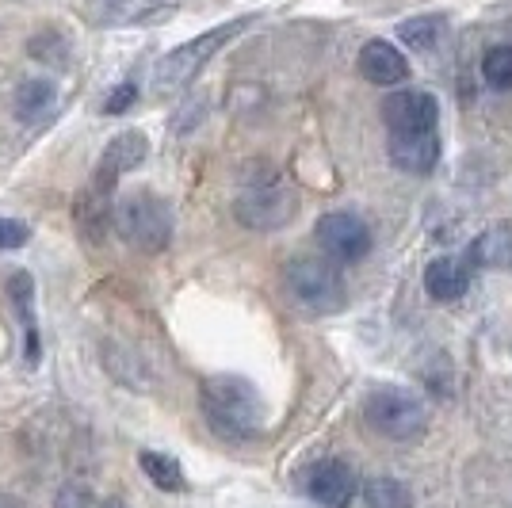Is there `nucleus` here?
Wrapping results in <instances>:
<instances>
[{"instance_id":"nucleus-4","label":"nucleus","mask_w":512,"mask_h":508,"mask_svg":"<svg viewBox=\"0 0 512 508\" xmlns=\"http://www.w3.org/2000/svg\"><path fill=\"white\" fill-rule=\"evenodd\" d=\"M115 230H119V237H123L127 245H134V249H142V253H161L172 237L169 203L150 195V191H138V195H130V199H123V203L115 207Z\"/></svg>"},{"instance_id":"nucleus-17","label":"nucleus","mask_w":512,"mask_h":508,"mask_svg":"<svg viewBox=\"0 0 512 508\" xmlns=\"http://www.w3.org/2000/svg\"><path fill=\"white\" fill-rule=\"evenodd\" d=\"M138 463H142L146 478H150L157 489H169V493H180V489H184V470H180V463H176L172 455H161V451H142V455H138Z\"/></svg>"},{"instance_id":"nucleus-26","label":"nucleus","mask_w":512,"mask_h":508,"mask_svg":"<svg viewBox=\"0 0 512 508\" xmlns=\"http://www.w3.org/2000/svg\"><path fill=\"white\" fill-rule=\"evenodd\" d=\"M115 4H130V0H115ZM134 4H138V0H134Z\"/></svg>"},{"instance_id":"nucleus-21","label":"nucleus","mask_w":512,"mask_h":508,"mask_svg":"<svg viewBox=\"0 0 512 508\" xmlns=\"http://www.w3.org/2000/svg\"><path fill=\"white\" fill-rule=\"evenodd\" d=\"M31 241V230L16 218H0V249H23Z\"/></svg>"},{"instance_id":"nucleus-12","label":"nucleus","mask_w":512,"mask_h":508,"mask_svg":"<svg viewBox=\"0 0 512 508\" xmlns=\"http://www.w3.org/2000/svg\"><path fill=\"white\" fill-rule=\"evenodd\" d=\"M425 291L436 302H459L470 291V260L467 256H436L425 268Z\"/></svg>"},{"instance_id":"nucleus-7","label":"nucleus","mask_w":512,"mask_h":508,"mask_svg":"<svg viewBox=\"0 0 512 508\" xmlns=\"http://www.w3.org/2000/svg\"><path fill=\"white\" fill-rule=\"evenodd\" d=\"M383 119L390 134H432L436 119H440V104L432 92L421 88H402V92H390L383 104Z\"/></svg>"},{"instance_id":"nucleus-8","label":"nucleus","mask_w":512,"mask_h":508,"mask_svg":"<svg viewBox=\"0 0 512 508\" xmlns=\"http://www.w3.org/2000/svg\"><path fill=\"white\" fill-rule=\"evenodd\" d=\"M234 211L249 230H279L295 214V195L283 188H256L237 199Z\"/></svg>"},{"instance_id":"nucleus-16","label":"nucleus","mask_w":512,"mask_h":508,"mask_svg":"<svg viewBox=\"0 0 512 508\" xmlns=\"http://www.w3.org/2000/svg\"><path fill=\"white\" fill-rule=\"evenodd\" d=\"M54 100H58V92H54L50 81H23L16 88V115L23 123H39L43 115H50Z\"/></svg>"},{"instance_id":"nucleus-2","label":"nucleus","mask_w":512,"mask_h":508,"mask_svg":"<svg viewBox=\"0 0 512 508\" xmlns=\"http://www.w3.org/2000/svg\"><path fill=\"white\" fill-rule=\"evenodd\" d=\"M249 23H256V16H241V20L222 23V27H214V31H207V35L192 39V43L169 50V54L157 62V69H153V85L161 88V92H176V88L192 85L195 73L211 62L222 46L234 43L237 35L249 27Z\"/></svg>"},{"instance_id":"nucleus-10","label":"nucleus","mask_w":512,"mask_h":508,"mask_svg":"<svg viewBox=\"0 0 512 508\" xmlns=\"http://www.w3.org/2000/svg\"><path fill=\"white\" fill-rule=\"evenodd\" d=\"M150 153V142L142 130H123L107 142L104 157H100V169H96V191H111L119 184L123 172H134Z\"/></svg>"},{"instance_id":"nucleus-19","label":"nucleus","mask_w":512,"mask_h":508,"mask_svg":"<svg viewBox=\"0 0 512 508\" xmlns=\"http://www.w3.org/2000/svg\"><path fill=\"white\" fill-rule=\"evenodd\" d=\"M444 31V16H413L398 27V39L409 46V50H432L436 39Z\"/></svg>"},{"instance_id":"nucleus-1","label":"nucleus","mask_w":512,"mask_h":508,"mask_svg":"<svg viewBox=\"0 0 512 508\" xmlns=\"http://www.w3.org/2000/svg\"><path fill=\"white\" fill-rule=\"evenodd\" d=\"M203 413L214 432L230 440H249L264 424V402L253 382L241 375H211L203 382Z\"/></svg>"},{"instance_id":"nucleus-5","label":"nucleus","mask_w":512,"mask_h":508,"mask_svg":"<svg viewBox=\"0 0 512 508\" xmlns=\"http://www.w3.org/2000/svg\"><path fill=\"white\" fill-rule=\"evenodd\" d=\"M363 417L367 424L386 436V440H417L425 432V402L417 394H409L402 386H379L367 394L363 402Z\"/></svg>"},{"instance_id":"nucleus-22","label":"nucleus","mask_w":512,"mask_h":508,"mask_svg":"<svg viewBox=\"0 0 512 508\" xmlns=\"http://www.w3.org/2000/svg\"><path fill=\"white\" fill-rule=\"evenodd\" d=\"M134 100H138V88H134V85H119L104 100V111H107V115H119V111H127Z\"/></svg>"},{"instance_id":"nucleus-6","label":"nucleus","mask_w":512,"mask_h":508,"mask_svg":"<svg viewBox=\"0 0 512 508\" xmlns=\"http://www.w3.org/2000/svg\"><path fill=\"white\" fill-rule=\"evenodd\" d=\"M314 237H318V245L325 253L333 256V260H344V264L363 260V256L371 253V230H367V222H363L360 214L352 211L321 214L318 226H314Z\"/></svg>"},{"instance_id":"nucleus-13","label":"nucleus","mask_w":512,"mask_h":508,"mask_svg":"<svg viewBox=\"0 0 512 508\" xmlns=\"http://www.w3.org/2000/svg\"><path fill=\"white\" fill-rule=\"evenodd\" d=\"M390 161L402 172L425 176L440 161V134H390Z\"/></svg>"},{"instance_id":"nucleus-14","label":"nucleus","mask_w":512,"mask_h":508,"mask_svg":"<svg viewBox=\"0 0 512 508\" xmlns=\"http://www.w3.org/2000/svg\"><path fill=\"white\" fill-rule=\"evenodd\" d=\"M8 298H12V310L20 314V325H23V360L39 363L43 344H39V325H35V283H31L27 272H12V279H8Z\"/></svg>"},{"instance_id":"nucleus-9","label":"nucleus","mask_w":512,"mask_h":508,"mask_svg":"<svg viewBox=\"0 0 512 508\" xmlns=\"http://www.w3.org/2000/svg\"><path fill=\"white\" fill-rule=\"evenodd\" d=\"M306 493L325 508H348L356 501V474L341 459H321L306 474Z\"/></svg>"},{"instance_id":"nucleus-18","label":"nucleus","mask_w":512,"mask_h":508,"mask_svg":"<svg viewBox=\"0 0 512 508\" xmlns=\"http://www.w3.org/2000/svg\"><path fill=\"white\" fill-rule=\"evenodd\" d=\"M363 501L367 508H413V493L398 478H371L363 486Z\"/></svg>"},{"instance_id":"nucleus-23","label":"nucleus","mask_w":512,"mask_h":508,"mask_svg":"<svg viewBox=\"0 0 512 508\" xmlns=\"http://www.w3.org/2000/svg\"><path fill=\"white\" fill-rule=\"evenodd\" d=\"M58 508H88V489L85 486H65L58 497Z\"/></svg>"},{"instance_id":"nucleus-24","label":"nucleus","mask_w":512,"mask_h":508,"mask_svg":"<svg viewBox=\"0 0 512 508\" xmlns=\"http://www.w3.org/2000/svg\"><path fill=\"white\" fill-rule=\"evenodd\" d=\"M0 508H23L16 497H8V493H0Z\"/></svg>"},{"instance_id":"nucleus-11","label":"nucleus","mask_w":512,"mask_h":508,"mask_svg":"<svg viewBox=\"0 0 512 508\" xmlns=\"http://www.w3.org/2000/svg\"><path fill=\"white\" fill-rule=\"evenodd\" d=\"M360 73L371 85L390 88V85H402L409 77V62L398 46H390L386 39H371L360 50Z\"/></svg>"},{"instance_id":"nucleus-15","label":"nucleus","mask_w":512,"mask_h":508,"mask_svg":"<svg viewBox=\"0 0 512 508\" xmlns=\"http://www.w3.org/2000/svg\"><path fill=\"white\" fill-rule=\"evenodd\" d=\"M470 268H512V226L493 222L470 241L467 249Z\"/></svg>"},{"instance_id":"nucleus-20","label":"nucleus","mask_w":512,"mask_h":508,"mask_svg":"<svg viewBox=\"0 0 512 508\" xmlns=\"http://www.w3.org/2000/svg\"><path fill=\"white\" fill-rule=\"evenodd\" d=\"M482 77H486V85L490 88L509 92L512 88V46H493V50H486V58H482Z\"/></svg>"},{"instance_id":"nucleus-3","label":"nucleus","mask_w":512,"mask_h":508,"mask_svg":"<svg viewBox=\"0 0 512 508\" xmlns=\"http://www.w3.org/2000/svg\"><path fill=\"white\" fill-rule=\"evenodd\" d=\"M283 283L302 310H314V314H337L348 302V287L337 264L318 260V256H295L283 268Z\"/></svg>"},{"instance_id":"nucleus-25","label":"nucleus","mask_w":512,"mask_h":508,"mask_svg":"<svg viewBox=\"0 0 512 508\" xmlns=\"http://www.w3.org/2000/svg\"><path fill=\"white\" fill-rule=\"evenodd\" d=\"M104 508H123V505H119V501H107V505Z\"/></svg>"}]
</instances>
